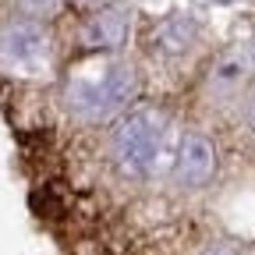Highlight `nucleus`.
<instances>
[{
    "instance_id": "obj_5",
    "label": "nucleus",
    "mask_w": 255,
    "mask_h": 255,
    "mask_svg": "<svg viewBox=\"0 0 255 255\" xmlns=\"http://www.w3.org/2000/svg\"><path fill=\"white\" fill-rule=\"evenodd\" d=\"M131 36V18L121 7H107L100 14H92L85 25H82V46L85 50H96V53H114L128 43Z\"/></svg>"
},
{
    "instance_id": "obj_6",
    "label": "nucleus",
    "mask_w": 255,
    "mask_h": 255,
    "mask_svg": "<svg viewBox=\"0 0 255 255\" xmlns=\"http://www.w3.org/2000/svg\"><path fill=\"white\" fill-rule=\"evenodd\" d=\"M248 71H252L248 57H241V53L220 57L213 64V71H209V96L213 100H231V96H238L245 78H248Z\"/></svg>"
},
{
    "instance_id": "obj_7",
    "label": "nucleus",
    "mask_w": 255,
    "mask_h": 255,
    "mask_svg": "<svg viewBox=\"0 0 255 255\" xmlns=\"http://www.w3.org/2000/svg\"><path fill=\"white\" fill-rule=\"evenodd\" d=\"M191 46H195V25H191L188 18H167L152 32V50L163 60H177Z\"/></svg>"
},
{
    "instance_id": "obj_3",
    "label": "nucleus",
    "mask_w": 255,
    "mask_h": 255,
    "mask_svg": "<svg viewBox=\"0 0 255 255\" xmlns=\"http://www.w3.org/2000/svg\"><path fill=\"white\" fill-rule=\"evenodd\" d=\"M0 68L21 78H43L53 68V39L36 14L0 21Z\"/></svg>"
},
{
    "instance_id": "obj_8",
    "label": "nucleus",
    "mask_w": 255,
    "mask_h": 255,
    "mask_svg": "<svg viewBox=\"0 0 255 255\" xmlns=\"http://www.w3.org/2000/svg\"><path fill=\"white\" fill-rule=\"evenodd\" d=\"M14 4L21 11H28V14H46V11L57 7V0H14Z\"/></svg>"
},
{
    "instance_id": "obj_1",
    "label": "nucleus",
    "mask_w": 255,
    "mask_h": 255,
    "mask_svg": "<svg viewBox=\"0 0 255 255\" xmlns=\"http://www.w3.org/2000/svg\"><path fill=\"white\" fill-rule=\"evenodd\" d=\"M138 92V71L124 57H92L68 75L64 82V107L71 117L103 124L128 110Z\"/></svg>"
},
{
    "instance_id": "obj_10",
    "label": "nucleus",
    "mask_w": 255,
    "mask_h": 255,
    "mask_svg": "<svg viewBox=\"0 0 255 255\" xmlns=\"http://www.w3.org/2000/svg\"><path fill=\"white\" fill-rule=\"evenodd\" d=\"M206 255H234V252H231V248H209Z\"/></svg>"
},
{
    "instance_id": "obj_4",
    "label": "nucleus",
    "mask_w": 255,
    "mask_h": 255,
    "mask_svg": "<svg viewBox=\"0 0 255 255\" xmlns=\"http://www.w3.org/2000/svg\"><path fill=\"white\" fill-rule=\"evenodd\" d=\"M170 174L184 188H202L216 177V145L202 131H181L170 149Z\"/></svg>"
},
{
    "instance_id": "obj_9",
    "label": "nucleus",
    "mask_w": 255,
    "mask_h": 255,
    "mask_svg": "<svg viewBox=\"0 0 255 255\" xmlns=\"http://www.w3.org/2000/svg\"><path fill=\"white\" fill-rule=\"evenodd\" d=\"M245 124L252 128V131H255V92L248 96V103H245Z\"/></svg>"
},
{
    "instance_id": "obj_2",
    "label": "nucleus",
    "mask_w": 255,
    "mask_h": 255,
    "mask_svg": "<svg viewBox=\"0 0 255 255\" xmlns=\"http://www.w3.org/2000/svg\"><path fill=\"white\" fill-rule=\"evenodd\" d=\"M170 124L152 107L121 114L110 135V156L128 177H152L163 163H170Z\"/></svg>"
},
{
    "instance_id": "obj_11",
    "label": "nucleus",
    "mask_w": 255,
    "mask_h": 255,
    "mask_svg": "<svg viewBox=\"0 0 255 255\" xmlns=\"http://www.w3.org/2000/svg\"><path fill=\"white\" fill-rule=\"evenodd\" d=\"M248 64H252V71H255V43H252V50H248Z\"/></svg>"
}]
</instances>
